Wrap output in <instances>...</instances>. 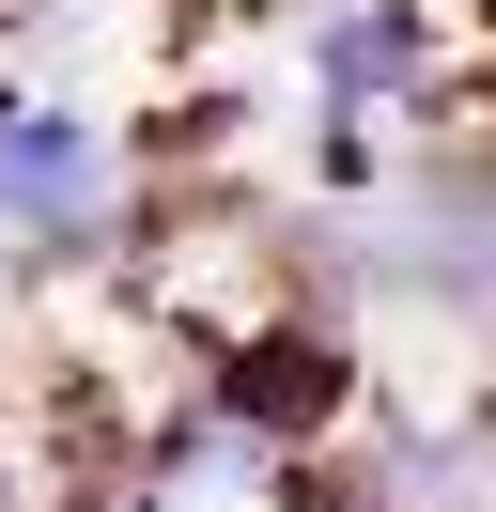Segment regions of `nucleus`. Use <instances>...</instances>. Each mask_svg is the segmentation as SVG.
<instances>
[{"label":"nucleus","mask_w":496,"mask_h":512,"mask_svg":"<svg viewBox=\"0 0 496 512\" xmlns=\"http://www.w3.org/2000/svg\"><path fill=\"white\" fill-rule=\"evenodd\" d=\"M0 218H16L47 264H93V249H109V218H124V140L93 125L78 94L0 109Z\"/></svg>","instance_id":"obj_1"},{"label":"nucleus","mask_w":496,"mask_h":512,"mask_svg":"<svg viewBox=\"0 0 496 512\" xmlns=\"http://www.w3.org/2000/svg\"><path fill=\"white\" fill-rule=\"evenodd\" d=\"M434 78H450V32H434L419 0H326V16H310V94H326V125H372L388 94L434 109Z\"/></svg>","instance_id":"obj_2"}]
</instances>
